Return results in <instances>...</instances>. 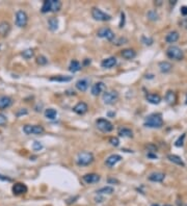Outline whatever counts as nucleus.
Instances as JSON below:
<instances>
[{"label": "nucleus", "instance_id": "38", "mask_svg": "<svg viewBox=\"0 0 187 206\" xmlns=\"http://www.w3.org/2000/svg\"><path fill=\"white\" fill-rule=\"evenodd\" d=\"M32 149L34 150V151H40V150L43 149V145L41 142H37L35 141L34 144H32Z\"/></svg>", "mask_w": 187, "mask_h": 206}, {"label": "nucleus", "instance_id": "44", "mask_svg": "<svg viewBox=\"0 0 187 206\" xmlns=\"http://www.w3.org/2000/svg\"><path fill=\"white\" fill-rule=\"evenodd\" d=\"M181 14L183 16H186L187 15V6H182L181 7Z\"/></svg>", "mask_w": 187, "mask_h": 206}, {"label": "nucleus", "instance_id": "23", "mask_svg": "<svg viewBox=\"0 0 187 206\" xmlns=\"http://www.w3.org/2000/svg\"><path fill=\"white\" fill-rule=\"evenodd\" d=\"M146 98L149 102L152 104H159L161 101V97L158 95V94H148Z\"/></svg>", "mask_w": 187, "mask_h": 206}, {"label": "nucleus", "instance_id": "45", "mask_svg": "<svg viewBox=\"0 0 187 206\" xmlns=\"http://www.w3.org/2000/svg\"><path fill=\"white\" fill-rule=\"evenodd\" d=\"M108 183H118V181L117 179H115V178H109L108 179Z\"/></svg>", "mask_w": 187, "mask_h": 206}, {"label": "nucleus", "instance_id": "48", "mask_svg": "<svg viewBox=\"0 0 187 206\" xmlns=\"http://www.w3.org/2000/svg\"><path fill=\"white\" fill-rule=\"evenodd\" d=\"M90 60H88V58H85L84 62H83V65L87 66V65H90Z\"/></svg>", "mask_w": 187, "mask_h": 206}, {"label": "nucleus", "instance_id": "46", "mask_svg": "<svg viewBox=\"0 0 187 206\" xmlns=\"http://www.w3.org/2000/svg\"><path fill=\"white\" fill-rule=\"evenodd\" d=\"M148 157H150V158H157V155L156 154H153V153H150V152H149L148 153Z\"/></svg>", "mask_w": 187, "mask_h": 206}, {"label": "nucleus", "instance_id": "7", "mask_svg": "<svg viewBox=\"0 0 187 206\" xmlns=\"http://www.w3.org/2000/svg\"><path fill=\"white\" fill-rule=\"evenodd\" d=\"M96 125H97V128L102 132H110L113 130L112 123L103 118L98 119V120L96 121Z\"/></svg>", "mask_w": 187, "mask_h": 206}, {"label": "nucleus", "instance_id": "2", "mask_svg": "<svg viewBox=\"0 0 187 206\" xmlns=\"http://www.w3.org/2000/svg\"><path fill=\"white\" fill-rule=\"evenodd\" d=\"M163 125V119L160 114H152L146 117L145 126L150 128H160Z\"/></svg>", "mask_w": 187, "mask_h": 206}, {"label": "nucleus", "instance_id": "30", "mask_svg": "<svg viewBox=\"0 0 187 206\" xmlns=\"http://www.w3.org/2000/svg\"><path fill=\"white\" fill-rule=\"evenodd\" d=\"M82 68V65L80 63L78 60H72L70 63V67H69V70L71 72L75 73V72H78V71H80Z\"/></svg>", "mask_w": 187, "mask_h": 206}, {"label": "nucleus", "instance_id": "4", "mask_svg": "<svg viewBox=\"0 0 187 206\" xmlns=\"http://www.w3.org/2000/svg\"><path fill=\"white\" fill-rule=\"evenodd\" d=\"M166 55H168V58L174 60H182L184 57L183 51L179 47H177V46H171L170 48H168Z\"/></svg>", "mask_w": 187, "mask_h": 206}, {"label": "nucleus", "instance_id": "25", "mask_svg": "<svg viewBox=\"0 0 187 206\" xmlns=\"http://www.w3.org/2000/svg\"><path fill=\"white\" fill-rule=\"evenodd\" d=\"M118 136L123 137H133V131L127 127H122L118 129Z\"/></svg>", "mask_w": 187, "mask_h": 206}, {"label": "nucleus", "instance_id": "12", "mask_svg": "<svg viewBox=\"0 0 187 206\" xmlns=\"http://www.w3.org/2000/svg\"><path fill=\"white\" fill-rule=\"evenodd\" d=\"M121 160H122V156H121V155L112 154V155H110V156H108L107 158H106L105 164H106V166H107V167L111 168V167H115V164H118V162L121 161Z\"/></svg>", "mask_w": 187, "mask_h": 206}, {"label": "nucleus", "instance_id": "51", "mask_svg": "<svg viewBox=\"0 0 187 206\" xmlns=\"http://www.w3.org/2000/svg\"><path fill=\"white\" fill-rule=\"evenodd\" d=\"M165 206H171V205H165Z\"/></svg>", "mask_w": 187, "mask_h": 206}, {"label": "nucleus", "instance_id": "21", "mask_svg": "<svg viewBox=\"0 0 187 206\" xmlns=\"http://www.w3.org/2000/svg\"><path fill=\"white\" fill-rule=\"evenodd\" d=\"M122 56L125 58V60H133L136 56V52L131 48H128V49H124L122 51Z\"/></svg>", "mask_w": 187, "mask_h": 206}, {"label": "nucleus", "instance_id": "49", "mask_svg": "<svg viewBox=\"0 0 187 206\" xmlns=\"http://www.w3.org/2000/svg\"><path fill=\"white\" fill-rule=\"evenodd\" d=\"M151 206H159V205H158V204H152Z\"/></svg>", "mask_w": 187, "mask_h": 206}, {"label": "nucleus", "instance_id": "36", "mask_svg": "<svg viewBox=\"0 0 187 206\" xmlns=\"http://www.w3.org/2000/svg\"><path fill=\"white\" fill-rule=\"evenodd\" d=\"M184 139H185V133L182 134V136L176 141V143H175L176 147H182V146H183V145H184Z\"/></svg>", "mask_w": 187, "mask_h": 206}, {"label": "nucleus", "instance_id": "43", "mask_svg": "<svg viewBox=\"0 0 187 206\" xmlns=\"http://www.w3.org/2000/svg\"><path fill=\"white\" fill-rule=\"evenodd\" d=\"M28 114V111H27L26 108H21V110L17 113V117H20L22 116V114Z\"/></svg>", "mask_w": 187, "mask_h": 206}, {"label": "nucleus", "instance_id": "28", "mask_svg": "<svg viewBox=\"0 0 187 206\" xmlns=\"http://www.w3.org/2000/svg\"><path fill=\"white\" fill-rule=\"evenodd\" d=\"M164 99H165V101L168 104H174L176 102V99H177L175 92L168 91V92H166V94H165V97H164Z\"/></svg>", "mask_w": 187, "mask_h": 206}, {"label": "nucleus", "instance_id": "37", "mask_svg": "<svg viewBox=\"0 0 187 206\" xmlns=\"http://www.w3.org/2000/svg\"><path fill=\"white\" fill-rule=\"evenodd\" d=\"M109 143H110V145H112V146L118 147V145H120V139H118V137H117V136H112L109 139Z\"/></svg>", "mask_w": 187, "mask_h": 206}, {"label": "nucleus", "instance_id": "26", "mask_svg": "<svg viewBox=\"0 0 187 206\" xmlns=\"http://www.w3.org/2000/svg\"><path fill=\"white\" fill-rule=\"evenodd\" d=\"M50 80L56 81V82H68V81L72 80V76H64V75L53 76V77H50Z\"/></svg>", "mask_w": 187, "mask_h": 206}, {"label": "nucleus", "instance_id": "35", "mask_svg": "<svg viewBox=\"0 0 187 206\" xmlns=\"http://www.w3.org/2000/svg\"><path fill=\"white\" fill-rule=\"evenodd\" d=\"M148 18L150 20H152V21H156V20H158V14L156 11H150L148 13Z\"/></svg>", "mask_w": 187, "mask_h": 206}, {"label": "nucleus", "instance_id": "18", "mask_svg": "<svg viewBox=\"0 0 187 206\" xmlns=\"http://www.w3.org/2000/svg\"><path fill=\"white\" fill-rule=\"evenodd\" d=\"M149 180L153 182H162L165 178V175L161 172H154L152 174L149 175Z\"/></svg>", "mask_w": 187, "mask_h": 206}, {"label": "nucleus", "instance_id": "29", "mask_svg": "<svg viewBox=\"0 0 187 206\" xmlns=\"http://www.w3.org/2000/svg\"><path fill=\"white\" fill-rule=\"evenodd\" d=\"M159 69L162 73H168L173 69V66L168 62H161L159 63Z\"/></svg>", "mask_w": 187, "mask_h": 206}, {"label": "nucleus", "instance_id": "14", "mask_svg": "<svg viewBox=\"0 0 187 206\" xmlns=\"http://www.w3.org/2000/svg\"><path fill=\"white\" fill-rule=\"evenodd\" d=\"M87 110H88V106L85 102H79L73 107V111L77 114H80V116L86 114Z\"/></svg>", "mask_w": 187, "mask_h": 206}, {"label": "nucleus", "instance_id": "47", "mask_svg": "<svg viewBox=\"0 0 187 206\" xmlns=\"http://www.w3.org/2000/svg\"><path fill=\"white\" fill-rule=\"evenodd\" d=\"M0 179H1V180H4V181H11V179H9V178L3 177V175H1V174H0Z\"/></svg>", "mask_w": 187, "mask_h": 206}, {"label": "nucleus", "instance_id": "20", "mask_svg": "<svg viewBox=\"0 0 187 206\" xmlns=\"http://www.w3.org/2000/svg\"><path fill=\"white\" fill-rule=\"evenodd\" d=\"M179 37H180V34H179L178 31H171L168 34H166L165 41L168 44H173V43H175L179 40Z\"/></svg>", "mask_w": 187, "mask_h": 206}, {"label": "nucleus", "instance_id": "27", "mask_svg": "<svg viewBox=\"0 0 187 206\" xmlns=\"http://www.w3.org/2000/svg\"><path fill=\"white\" fill-rule=\"evenodd\" d=\"M48 27H49V29L52 30V31L56 30L58 28V20L55 17L49 18V20H48Z\"/></svg>", "mask_w": 187, "mask_h": 206}, {"label": "nucleus", "instance_id": "16", "mask_svg": "<svg viewBox=\"0 0 187 206\" xmlns=\"http://www.w3.org/2000/svg\"><path fill=\"white\" fill-rule=\"evenodd\" d=\"M115 65H117V58L113 56L105 58V60H103L102 63H101V67L104 69H111L112 67H115Z\"/></svg>", "mask_w": 187, "mask_h": 206}, {"label": "nucleus", "instance_id": "41", "mask_svg": "<svg viewBox=\"0 0 187 206\" xmlns=\"http://www.w3.org/2000/svg\"><path fill=\"white\" fill-rule=\"evenodd\" d=\"M124 25H125V14L124 13H121V22H120V28H123Z\"/></svg>", "mask_w": 187, "mask_h": 206}, {"label": "nucleus", "instance_id": "24", "mask_svg": "<svg viewBox=\"0 0 187 206\" xmlns=\"http://www.w3.org/2000/svg\"><path fill=\"white\" fill-rule=\"evenodd\" d=\"M168 158L170 159V161L174 162V164H178V166H181V167H184L185 166V164H184V161L182 160V158L180 156H178V155H174V154H170L168 156Z\"/></svg>", "mask_w": 187, "mask_h": 206}, {"label": "nucleus", "instance_id": "39", "mask_svg": "<svg viewBox=\"0 0 187 206\" xmlns=\"http://www.w3.org/2000/svg\"><path fill=\"white\" fill-rule=\"evenodd\" d=\"M7 123V118L5 114H0V126H4L6 125Z\"/></svg>", "mask_w": 187, "mask_h": 206}, {"label": "nucleus", "instance_id": "9", "mask_svg": "<svg viewBox=\"0 0 187 206\" xmlns=\"http://www.w3.org/2000/svg\"><path fill=\"white\" fill-rule=\"evenodd\" d=\"M97 35L99 38L106 39L108 41H113L115 39V32H113L110 28H108V27H102V28H100L99 30H98Z\"/></svg>", "mask_w": 187, "mask_h": 206}, {"label": "nucleus", "instance_id": "10", "mask_svg": "<svg viewBox=\"0 0 187 206\" xmlns=\"http://www.w3.org/2000/svg\"><path fill=\"white\" fill-rule=\"evenodd\" d=\"M28 23V16L24 11H18L16 13V25L18 27H25Z\"/></svg>", "mask_w": 187, "mask_h": 206}, {"label": "nucleus", "instance_id": "5", "mask_svg": "<svg viewBox=\"0 0 187 206\" xmlns=\"http://www.w3.org/2000/svg\"><path fill=\"white\" fill-rule=\"evenodd\" d=\"M102 99H103V102L105 104L111 105V104H113L118 101V92H115V91H105L102 96Z\"/></svg>", "mask_w": 187, "mask_h": 206}, {"label": "nucleus", "instance_id": "42", "mask_svg": "<svg viewBox=\"0 0 187 206\" xmlns=\"http://www.w3.org/2000/svg\"><path fill=\"white\" fill-rule=\"evenodd\" d=\"M143 42L145 43L146 45H152V43H153V39H151V38H146V37H143Z\"/></svg>", "mask_w": 187, "mask_h": 206}, {"label": "nucleus", "instance_id": "19", "mask_svg": "<svg viewBox=\"0 0 187 206\" xmlns=\"http://www.w3.org/2000/svg\"><path fill=\"white\" fill-rule=\"evenodd\" d=\"M76 89L80 92H85L90 86V80L88 79H79L76 82Z\"/></svg>", "mask_w": 187, "mask_h": 206}, {"label": "nucleus", "instance_id": "40", "mask_svg": "<svg viewBox=\"0 0 187 206\" xmlns=\"http://www.w3.org/2000/svg\"><path fill=\"white\" fill-rule=\"evenodd\" d=\"M113 44H115V45H118V46H120V45H123V44H126L127 43V39L126 38H120L118 41H113Z\"/></svg>", "mask_w": 187, "mask_h": 206}, {"label": "nucleus", "instance_id": "13", "mask_svg": "<svg viewBox=\"0 0 187 206\" xmlns=\"http://www.w3.org/2000/svg\"><path fill=\"white\" fill-rule=\"evenodd\" d=\"M100 175L95 174V173H90V174H86L82 177L83 181L87 184H92V183H97L100 181Z\"/></svg>", "mask_w": 187, "mask_h": 206}, {"label": "nucleus", "instance_id": "11", "mask_svg": "<svg viewBox=\"0 0 187 206\" xmlns=\"http://www.w3.org/2000/svg\"><path fill=\"white\" fill-rule=\"evenodd\" d=\"M12 193H14V195H24L27 193V186L24 184V183H21V182H18V183H15L14 185H12Z\"/></svg>", "mask_w": 187, "mask_h": 206}, {"label": "nucleus", "instance_id": "33", "mask_svg": "<svg viewBox=\"0 0 187 206\" xmlns=\"http://www.w3.org/2000/svg\"><path fill=\"white\" fill-rule=\"evenodd\" d=\"M34 49H26L22 52V56H23L25 60H30L31 57H34Z\"/></svg>", "mask_w": 187, "mask_h": 206}, {"label": "nucleus", "instance_id": "34", "mask_svg": "<svg viewBox=\"0 0 187 206\" xmlns=\"http://www.w3.org/2000/svg\"><path fill=\"white\" fill-rule=\"evenodd\" d=\"M37 63H39L40 66H45V65H47L48 60L46 56H44V55H40V56H37Z\"/></svg>", "mask_w": 187, "mask_h": 206}, {"label": "nucleus", "instance_id": "1", "mask_svg": "<svg viewBox=\"0 0 187 206\" xmlns=\"http://www.w3.org/2000/svg\"><path fill=\"white\" fill-rule=\"evenodd\" d=\"M62 5V4L59 0H45L42 5L41 12L43 14H46V13H49V12L57 13L60 11Z\"/></svg>", "mask_w": 187, "mask_h": 206}, {"label": "nucleus", "instance_id": "8", "mask_svg": "<svg viewBox=\"0 0 187 206\" xmlns=\"http://www.w3.org/2000/svg\"><path fill=\"white\" fill-rule=\"evenodd\" d=\"M92 16L95 20H97V21H102V22L109 21L111 19L110 15L102 12L100 9H98V7H93L92 9Z\"/></svg>", "mask_w": 187, "mask_h": 206}, {"label": "nucleus", "instance_id": "31", "mask_svg": "<svg viewBox=\"0 0 187 206\" xmlns=\"http://www.w3.org/2000/svg\"><path fill=\"white\" fill-rule=\"evenodd\" d=\"M57 116V111L54 108H47L45 110V117L49 120H54Z\"/></svg>", "mask_w": 187, "mask_h": 206}, {"label": "nucleus", "instance_id": "22", "mask_svg": "<svg viewBox=\"0 0 187 206\" xmlns=\"http://www.w3.org/2000/svg\"><path fill=\"white\" fill-rule=\"evenodd\" d=\"M9 31H11V25H9V23L7 22L0 23V34L2 37H6Z\"/></svg>", "mask_w": 187, "mask_h": 206}, {"label": "nucleus", "instance_id": "6", "mask_svg": "<svg viewBox=\"0 0 187 206\" xmlns=\"http://www.w3.org/2000/svg\"><path fill=\"white\" fill-rule=\"evenodd\" d=\"M23 131L25 134L30 136V134H35V136H40L45 132L44 127L41 125H24Z\"/></svg>", "mask_w": 187, "mask_h": 206}, {"label": "nucleus", "instance_id": "50", "mask_svg": "<svg viewBox=\"0 0 187 206\" xmlns=\"http://www.w3.org/2000/svg\"><path fill=\"white\" fill-rule=\"evenodd\" d=\"M186 103H187V95H186Z\"/></svg>", "mask_w": 187, "mask_h": 206}, {"label": "nucleus", "instance_id": "32", "mask_svg": "<svg viewBox=\"0 0 187 206\" xmlns=\"http://www.w3.org/2000/svg\"><path fill=\"white\" fill-rule=\"evenodd\" d=\"M115 192V189H113L112 186H104L102 187V189L98 190H97V194H105V195H111L112 193Z\"/></svg>", "mask_w": 187, "mask_h": 206}, {"label": "nucleus", "instance_id": "17", "mask_svg": "<svg viewBox=\"0 0 187 206\" xmlns=\"http://www.w3.org/2000/svg\"><path fill=\"white\" fill-rule=\"evenodd\" d=\"M105 90V85L103 82H96L95 85H93L92 86V94L94 96H99L103 91Z\"/></svg>", "mask_w": 187, "mask_h": 206}, {"label": "nucleus", "instance_id": "3", "mask_svg": "<svg viewBox=\"0 0 187 206\" xmlns=\"http://www.w3.org/2000/svg\"><path fill=\"white\" fill-rule=\"evenodd\" d=\"M93 161H94V155L90 152H80L77 155L76 164L78 166L81 167L90 166Z\"/></svg>", "mask_w": 187, "mask_h": 206}, {"label": "nucleus", "instance_id": "15", "mask_svg": "<svg viewBox=\"0 0 187 206\" xmlns=\"http://www.w3.org/2000/svg\"><path fill=\"white\" fill-rule=\"evenodd\" d=\"M12 104V99L9 96H0V109L3 110V109L9 108Z\"/></svg>", "mask_w": 187, "mask_h": 206}]
</instances>
